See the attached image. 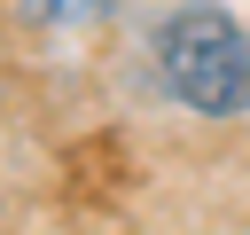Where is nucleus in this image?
<instances>
[{
  "instance_id": "nucleus-1",
  "label": "nucleus",
  "mask_w": 250,
  "mask_h": 235,
  "mask_svg": "<svg viewBox=\"0 0 250 235\" xmlns=\"http://www.w3.org/2000/svg\"><path fill=\"white\" fill-rule=\"evenodd\" d=\"M148 78L203 125H234L250 118V31L219 8V0H164L148 16Z\"/></svg>"
},
{
  "instance_id": "nucleus-2",
  "label": "nucleus",
  "mask_w": 250,
  "mask_h": 235,
  "mask_svg": "<svg viewBox=\"0 0 250 235\" xmlns=\"http://www.w3.org/2000/svg\"><path fill=\"white\" fill-rule=\"evenodd\" d=\"M109 16H117V0H23V24H47V31H86Z\"/></svg>"
}]
</instances>
